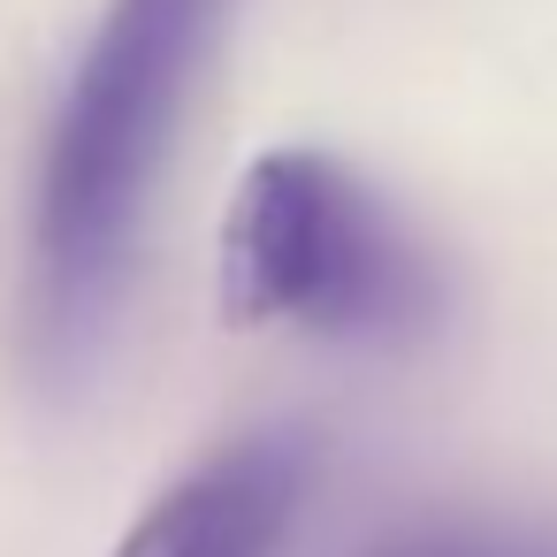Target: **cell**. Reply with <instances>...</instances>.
Returning <instances> with one entry per match:
<instances>
[{"label":"cell","instance_id":"obj_1","mask_svg":"<svg viewBox=\"0 0 557 557\" xmlns=\"http://www.w3.org/2000/svg\"><path fill=\"white\" fill-rule=\"evenodd\" d=\"M222 24L230 0H108L32 191V351L47 374H85L108 336L131 245Z\"/></svg>","mask_w":557,"mask_h":557},{"label":"cell","instance_id":"obj_2","mask_svg":"<svg viewBox=\"0 0 557 557\" xmlns=\"http://www.w3.org/2000/svg\"><path fill=\"white\" fill-rule=\"evenodd\" d=\"M222 313L329 344H405L443 313V275L412 230L329 153H268L222 222Z\"/></svg>","mask_w":557,"mask_h":557},{"label":"cell","instance_id":"obj_3","mask_svg":"<svg viewBox=\"0 0 557 557\" xmlns=\"http://www.w3.org/2000/svg\"><path fill=\"white\" fill-rule=\"evenodd\" d=\"M313 488L306 428H252L191 466L153 511L115 542V557H283Z\"/></svg>","mask_w":557,"mask_h":557},{"label":"cell","instance_id":"obj_4","mask_svg":"<svg viewBox=\"0 0 557 557\" xmlns=\"http://www.w3.org/2000/svg\"><path fill=\"white\" fill-rule=\"evenodd\" d=\"M382 557H458V542H397V549H382Z\"/></svg>","mask_w":557,"mask_h":557},{"label":"cell","instance_id":"obj_5","mask_svg":"<svg viewBox=\"0 0 557 557\" xmlns=\"http://www.w3.org/2000/svg\"><path fill=\"white\" fill-rule=\"evenodd\" d=\"M458 557H519V549H473V542H458Z\"/></svg>","mask_w":557,"mask_h":557}]
</instances>
